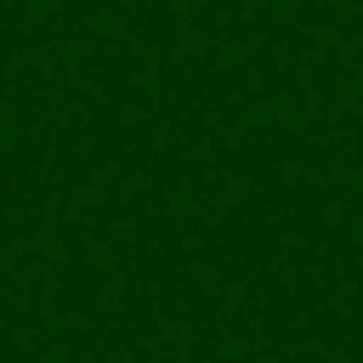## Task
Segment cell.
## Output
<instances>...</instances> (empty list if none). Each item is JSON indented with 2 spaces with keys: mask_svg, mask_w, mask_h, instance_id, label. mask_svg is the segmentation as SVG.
<instances>
[]
</instances>
